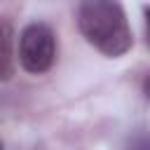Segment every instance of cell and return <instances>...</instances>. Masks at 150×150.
Segmentation results:
<instances>
[{
    "instance_id": "obj_4",
    "label": "cell",
    "mask_w": 150,
    "mask_h": 150,
    "mask_svg": "<svg viewBox=\"0 0 150 150\" xmlns=\"http://www.w3.org/2000/svg\"><path fill=\"white\" fill-rule=\"evenodd\" d=\"M129 150H150V136L136 134L134 138H129Z\"/></svg>"
},
{
    "instance_id": "obj_1",
    "label": "cell",
    "mask_w": 150,
    "mask_h": 150,
    "mask_svg": "<svg viewBox=\"0 0 150 150\" xmlns=\"http://www.w3.org/2000/svg\"><path fill=\"white\" fill-rule=\"evenodd\" d=\"M77 26L84 40L110 59L124 56L131 49V28L117 0H80Z\"/></svg>"
},
{
    "instance_id": "obj_7",
    "label": "cell",
    "mask_w": 150,
    "mask_h": 150,
    "mask_svg": "<svg viewBox=\"0 0 150 150\" xmlns=\"http://www.w3.org/2000/svg\"><path fill=\"white\" fill-rule=\"evenodd\" d=\"M0 150H5V145H2V141H0Z\"/></svg>"
},
{
    "instance_id": "obj_2",
    "label": "cell",
    "mask_w": 150,
    "mask_h": 150,
    "mask_svg": "<svg viewBox=\"0 0 150 150\" xmlns=\"http://www.w3.org/2000/svg\"><path fill=\"white\" fill-rule=\"evenodd\" d=\"M56 35L47 23H28L19 35V63L26 73L42 75L54 66Z\"/></svg>"
},
{
    "instance_id": "obj_5",
    "label": "cell",
    "mask_w": 150,
    "mask_h": 150,
    "mask_svg": "<svg viewBox=\"0 0 150 150\" xmlns=\"http://www.w3.org/2000/svg\"><path fill=\"white\" fill-rule=\"evenodd\" d=\"M143 94L150 98V75H148V77H145V82H143Z\"/></svg>"
},
{
    "instance_id": "obj_3",
    "label": "cell",
    "mask_w": 150,
    "mask_h": 150,
    "mask_svg": "<svg viewBox=\"0 0 150 150\" xmlns=\"http://www.w3.org/2000/svg\"><path fill=\"white\" fill-rule=\"evenodd\" d=\"M12 75V47L7 28L0 26V80H9Z\"/></svg>"
},
{
    "instance_id": "obj_6",
    "label": "cell",
    "mask_w": 150,
    "mask_h": 150,
    "mask_svg": "<svg viewBox=\"0 0 150 150\" xmlns=\"http://www.w3.org/2000/svg\"><path fill=\"white\" fill-rule=\"evenodd\" d=\"M145 28H148V40H150V7L145 9Z\"/></svg>"
}]
</instances>
